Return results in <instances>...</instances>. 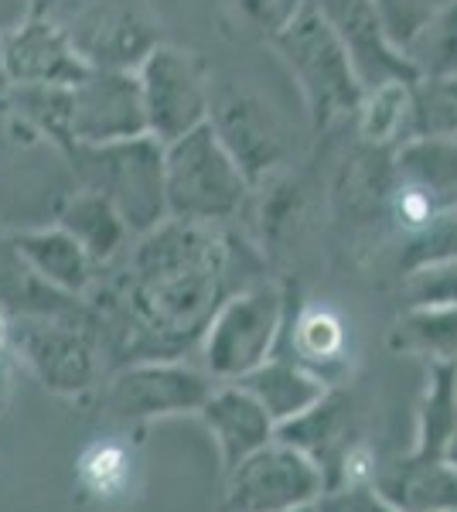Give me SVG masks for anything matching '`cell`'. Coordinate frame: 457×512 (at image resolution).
I'll return each mask as SVG.
<instances>
[{
    "instance_id": "6da1fadb",
    "label": "cell",
    "mask_w": 457,
    "mask_h": 512,
    "mask_svg": "<svg viewBox=\"0 0 457 512\" xmlns=\"http://www.w3.org/2000/svg\"><path fill=\"white\" fill-rule=\"evenodd\" d=\"M226 277V239L205 222L168 219L140 236V246L127 263L130 315L161 349H178L205 332L219 308Z\"/></svg>"
},
{
    "instance_id": "7a4b0ae2",
    "label": "cell",
    "mask_w": 457,
    "mask_h": 512,
    "mask_svg": "<svg viewBox=\"0 0 457 512\" xmlns=\"http://www.w3.org/2000/svg\"><path fill=\"white\" fill-rule=\"evenodd\" d=\"M270 41L301 89L314 130H328L335 120L359 113L365 82L355 69L348 45L324 21L314 0H301L294 14L273 31Z\"/></svg>"
},
{
    "instance_id": "3957f363",
    "label": "cell",
    "mask_w": 457,
    "mask_h": 512,
    "mask_svg": "<svg viewBox=\"0 0 457 512\" xmlns=\"http://www.w3.org/2000/svg\"><path fill=\"white\" fill-rule=\"evenodd\" d=\"M65 154L82 188L110 198L134 236L151 233L171 219L164 192V144L157 137L144 134L113 144H69Z\"/></svg>"
},
{
    "instance_id": "277c9868",
    "label": "cell",
    "mask_w": 457,
    "mask_h": 512,
    "mask_svg": "<svg viewBox=\"0 0 457 512\" xmlns=\"http://www.w3.org/2000/svg\"><path fill=\"white\" fill-rule=\"evenodd\" d=\"M249 178L222 144L212 123H202L191 134L164 147V192L168 216L181 222H222L243 209Z\"/></svg>"
},
{
    "instance_id": "5b68a950",
    "label": "cell",
    "mask_w": 457,
    "mask_h": 512,
    "mask_svg": "<svg viewBox=\"0 0 457 512\" xmlns=\"http://www.w3.org/2000/svg\"><path fill=\"white\" fill-rule=\"evenodd\" d=\"M290 301L277 284H253L226 297L202 332V366L219 383H236L280 345Z\"/></svg>"
},
{
    "instance_id": "8992f818",
    "label": "cell",
    "mask_w": 457,
    "mask_h": 512,
    "mask_svg": "<svg viewBox=\"0 0 457 512\" xmlns=\"http://www.w3.org/2000/svg\"><path fill=\"white\" fill-rule=\"evenodd\" d=\"M389 209L410 233L457 216V137L410 134L396 147Z\"/></svg>"
},
{
    "instance_id": "52a82bcc",
    "label": "cell",
    "mask_w": 457,
    "mask_h": 512,
    "mask_svg": "<svg viewBox=\"0 0 457 512\" xmlns=\"http://www.w3.org/2000/svg\"><path fill=\"white\" fill-rule=\"evenodd\" d=\"M140 99H144L147 134L164 147L212 117V82L195 52L174 45H154L137 65Z\"/></svg>"
},
{
    "instance_id": "ba28073f",
    "label": "cell",
    "mask_w": 457,
    "mask_h": 512,
    "mask_svg": "<svg viewBox=\"0 0 457 512\" xmlns=\"http://www.w3.org/2000/svg\"><path fill=\"white\" fill-rule=\"evenodd\" d=\"M324 495L321 468L304 451L273 441L226 475L222 512H297Z\"/></svg>"
},
{
    "instance_id": "9c48e42d",
    "label": "cell",
    "mask_w": 457,
    "mask_h": 512,
    "mask_svg": "<svg viewBox=\"0 0 457 512\" xmlns=\"http://www.w3.org/2000/svg\"><path fill=\"white\" fill-rule=\"evenodd\" d=\"M147 134L144 99L137 72L89 69L72 86H65V140L69 144H113Z\"/></svg>"
},
{
    "instance_id": "30bf717a",
    "label": "cell",
    "mask_w": 457,
    "mask_h": 512,
    "mask_svg": "<svg viewBox=\"0 0 457 512\" xmlns=\"http://www.w3.org/2000/svg\"><path fill=\"white\" fill-rule=\"evenodd\" d=\"M7 342L28 362L45 390L82 400L99 383V349L82 325L62 318H24L7 325Z\"/></svg>"
},
{
    "instance_id": "8fae6325",
    "label": "cell",
    "mask_w": 457,
    "mask_h": 512,
    "mask_svg": "<svg viewBox=\"0 0 457 512\" xmlns=\"http://www.w3.org/2000/svg\"><path fill=\"white\" fill-rule=\"evenodd\" d=\"M219 379L178 359H137L110 383V410L123 420H164L198 414Z\"/></svg>"
},
{
    "instance_id": "7c38bea8",
    "label": "cell",
    "mask_w": 457,
    "mask_h": 512,
    "mask_svg": "<svg viewBox=\"0 0 457 512\" xmlns=\"http://www.w3.org/2000/svg\"><path fill=\"white\" fill-rule=\"evenodd\" d=\"M93 69L65 24L31 11L28 18L0 35V72L7 86H72Z\"/></svg>"
},
{
    "instance_id": "4fadbf2b",
    "label": "cell",
    "mask_w": 457,
    "mask_h": 512,
    "mask_svg": "<svg viewBox=\"0 0 457 512\" xmlns=\"http://www.w3.org/2000/svg\"><path fill=\"white\" fill-rule=\"evenodd\" d=\"M209 123L222 137V144L232 151V158L239 161V168L246 171L249 185L263 181L284 161L287 144L280 120L256 96L239 93V89H222V93L212 89Z\"/></svg>"
},
{
    "instance_id": "5bb4252c",
    "label": "cell",
    "mask_w": 457,
    "mask_h": 512,
    "mask_svg": "<svg viewBox=\"0 0 457 512\" xmlns=\"http://www.w3.org/2000/svg\"><path fill=\"white\" fill-rule=\"evenodd\" d=\"M277 441L290 448L304 451L324 475V492L345 489V465L348 454L359 448L362 441L352 437V420H348V396L342 390H328L314 407L294 420L277 424Z\"/></svg>"
},
{
    "instance_id": "9a60e30c",
    "label": "cell",
    "mask_w": 457,
    "mask_h": 512,
    "mask_svg": "<svg viewBox=\"0 0 457 512\" xmlns=\"http://www.w3.org/2000/svg\"><path fill=\"white\" fill-rule=\"evenodd\" d=\"M314 4H318V11L324 14V21L338 31V38L348 45L365 89L379 86V82H389V79L417 82L406 59L389 45L386 35H382L376 0H314Z\"/></svg>"
},
{
    "instance_id": "2e32d148",
    "label": "cell",
    "mask_w": 457,
    "mask_h": 512,
    "mask_svg": "<svg viewBox=\"0 0 457 512\" xmlns=\"http://www.w3.org/2000/svg\"><path fill=\"white\" fill-rule=\"evenodd\" d=\"M198 417H202V424L215 437V448H219L222 472L226 475L253 451L267 448L273 434H277V424L267 414V407L239 383L215 386V393L205 400Z\"/></svg>"
},
{
    "instance_id": "e0dca14e",
    "label": "cell",
    "mask_w": 457,
    "mask_h": 512,
    "mask_svg": "<svg viewBox=\"0 0 457 512\" xmlns=\"http://www.w3.org/2000/svg\"><path fill=\"white\" fill-rule=\"evenodd\" d=\"M14 250L24 263L31 267V274L45 280L48 287L62 294H86L93 284V256L82 250V243L72 233H65L62 226H45V229H28V233L14 236Z\"/></svg>"
},
{
    "instance_id": "ac0fdd59",
    "label": "cell",
    "mask_w": 457,
    "mask_h": 512,
    "mask_svg": "<svg viewBox=\"0 0 457 512\" xmlns=\"http://www.w3.org/2000/svg\"><path fill=\"white\" fill-rule=\"evenodd\" d=\"M372 485L396 512H457V468L447 458L417 461L406 454Z\"/></svg>"
},
{
    "instance_id": "d6986e66",
    "label": "cell",
    "mask_w": 457,
    "mask_h": 512,
    "mask_svg": "<svg viewBox=\"0 0 457 512\" xmlns=\"http://www.w3.org/2000/svg\"><path fill=\"white\" fill-rule=\"evenodd\" d=\"M236 383L246 386V390L267 407L273 424L294 420L297 414L314 407V403L331 390V386L324 383L318 373H311L304 362H297L294 355H277V352H273L263 366H256L253 373L236 379Z\"/></svg>"
},
{
    "instance_id": "ffe728a7",
    "label": "cell",
    "mask_w": 457,
    "mask_h": 512,
    "mask_svg": "<svg viewBox=\"0 0 457 512\" xmlns=\"http://www.w3.org/2000/svg\"><path fill=\"white\" fill-rule=\"evenodd\" d=\"M457 434V362L437 359L427 362V390L417 407V437L410 458L440 461L447 458Z\"/></svg>"
},
{
    "instance_id": "44dd1931",
    "label": "cell",
    "mask_w": 457,
    "mask_h": 512,
    "mask_svg": "<svg viewBox=\"0 0 457 512\" xmlns=\"http://www.w3.org/2000/svg\"><path fill=\"white\" fill-rule=\"evenodd\" d=\"M58 226L79 239L82 250L93 256L96 267L110 263L127 246V239L134 236L127 219L120 216V209L106 195L93 192V188H79V192L65 198V205L58 209Z\"/></svg>"
},
{
    "instance_id": "7402d4cb",
    "label": "cell",
    "mask_w": 457,
    "mask_h": 512,
    "mask_svg": "<svg viewBox=\"0 0 457 512\" xmlns=\"http://www.w3.org/2000/svg\"><path fill=\"white\" fill-rule=\"evenodd\" d=\"M403 59L417 82L457 79V0H447L434 11L417 38L403 48Z\"/></svg>"
},
{
    "instance_id": "603a6c76",
    "label": "cell",
    "mask_w": 457,
    "mask_h": 512,
    "mask_svg": "<svg viewBox=\"0 0 457 512\" xmlns=\"http://www.w3.org/2000/svg\"><path fill=\"white\" fill-rule=\"evenodd\" d=\"M290 355L297 362H304L311 373L324 379V369L335 366L345 352V328L331 311L324 308H304L297 315H287L284 325ZM328 383V379H324Z\"/></svg>"
},
{
    "instance_id": "cb8c5ba5",
    "label": "cell",
    "mask_w": 457,
    "mask_h": 512,
    "mask_svg": "<svg viewBox=\"0 0 457 512\" xmlns=\"http://www.w3.org/2000/svg\"><path fill=\"white\" fill-rule=\"evenodd\" d=\"M389 345L396 352L423 355L427 362H457V308H406L389 335Z\"/></svg>"
},
{
    "instance_id": "d4e9b609",
    "label": "cell",
    "mask_w": 457,
    "mask_h": 512,
    "mask_svg": "<svg viewBox=\"0 0 457 512\" xmlns=\"http://www.w3.org/2000/svg\"><path fill=\"white\" fill-rule=\"evenodd\" d=\"M413 86L417 82L389 79L365 89L359 106V134L365 137V144L382 147L400 137L406 120L413 117Z\"/></svg>"
},
{
    "instance_id": "484cf974",
    "label": "cell",
    "mask_w": 457,
    "mask_h": 512,
    "mask_svg": "<svg viewBox=\"0 0 457 512\" xmlns=\"http://www.w3.org/2000/svg\"><path fill=\"white\" fill-rule=\"evenodd\" d=\"M79 485L96 499H116L120 492H127L130 478H134V454L127 444L99 437L79 454L76 461Z\"/></svg>"
},
{
    "instance_id": "4316f807",
    "label": "cell",
    "mask_w": 457,
    "mask_h": 512,
    "mask_svg": "<svg viewBox=\"0 0 457 512\" xmlns=\"http://www.w3.org/2000/svg\"><path fill=\"white\" fill-rule=\"evenodd\" d=\"M406 308H457V253L430 256L406 270Z\"/></svg>"
},
{
    "instance_id": "83f0119b",
    "label": "cell",
    "mask_w": 457,
    "mask_h": 512,
    "mask_svg": "<svg viewBox=\"0 0 457 512\" xmlns=\"http://www.w3.org/2000/svg\"><path fill=\"white\" fill-rule=\"evenodd\" d=\"M437 0H376L379 28L389 45L403 55V48L417 38V31L434 18Z\"/></svg>"
},
{
    "instance_id": "f1b7e54d",
    "label": "cell",
    "mask_w": 457,
    "mask_h": 512,
    "mask_svg": "<svg viewBox=\"0 0 457 512\" xmlns=\"http://www.w3.org/2000/svg\"><path fill=\"white\" fill-rule=\"evenodd\" d=\"M318 512H396L386 499L376 492V485H352V489L324 492L314 502Z\"/></svg>"
},
{
    "instance_id": "f546056e",
    "label": "cell",
    "mask_w": 457,
    "mask_h": 512,
    "mask_svg": "<svg viewBox=\"0 0 457 512\" xmlns=\"http://www.w3.org/2000/svg\"><path fill=\"white\" fill-rule=\"evenodd\" d=\"M297 4H301V0H236V7L246 14V21H253L256 28H263L267 35H273V31L294 14Z\"/></svg>"
},
{
    "instance_id": "4dcf8cb0",
    "label": "cell",
    "mask_w": 457,
    "mask_h": 512,
    "mask_svg": "<svg viewBox=\"0 0 457 512\" xmlns=\"http://www.w3.org/2000/svg\"><path fill=\"white\" fill-rule=\"evenodd\" d=\"M447 461L457 468V434H454V441H451V448H447Z\"/></svg>"
},
{
    "instance_id": "1f68e13d",
    "label": "cell",
    "mask_w": 457,
    "mask_h": 512,
    "mask_svg": "<svg viewBox=\"0 0 457 512\" xmlns=\"http://www.w3.org/2000/svg\"><path fill=\"white\" fill-rule=\"evenodd\" d=\"M297 512H318V509H314V506H307V509H297Z\"/></svg>"
},
{
    "instance_id": "d6a6232c",
    "label": "cell",
    "mask_w": 457,
    "mask_h": 512,
    "mask_svg": "<svg viewBox=\"0 0 457 512\" xmlns=\"http://www.w3.org/2000/svg\"><path fill=\"white\" fill-rule=\"evenodd\" d=\"M437 4H447V0H437Z\"/></svg>"
},
{
    "instance_id": "836d02e7",
    "label": "cell",
    "mask_w": 457,
    "mask_h": 512,
    "mask_svg": "<svg viewBox=\"0 0 457 512\" xmlns=\"http://www.w3.org/2000/svg\"><path fill=\"white\" fill-rule=\"evenodd\" d=\"M0 79H4V72H0Z\"/></svg>"
}]
</instances>
